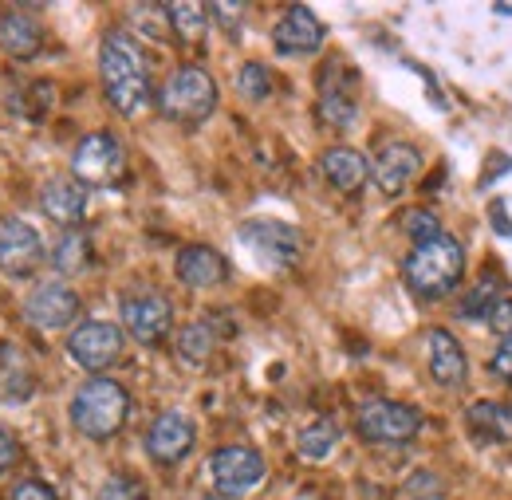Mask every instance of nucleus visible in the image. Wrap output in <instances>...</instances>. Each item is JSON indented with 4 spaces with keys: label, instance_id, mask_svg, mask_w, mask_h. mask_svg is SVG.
Returning a JSON list of instances; mask_svg holds the SVG:
<instances>
[{
    "label": "nucleus",
    "instance_id": "21",
    "mask_svg": "<svg viewBox=\"0 0 512 500\" xmlns=\"http://www.w3.org/2000/svg\"><path fill=\"white\" fill-rule=\"evenodd\" d=\"M473 434L493 441H512V402H473L465 410Z\"/></svg>",
    "mask_w": 512,
    "mask_h": 500
},
{
    "label": "nucleus",
    "instance_id": "23",
    "mask_svg": "<svg viewBox=\"0 0 512 500\" xmlns=\"http://www.w3.org/2000/svg\"><path fill=\"white\" fill-rule=\"evenodd\" d=\"M320 111H323V119L331 126H339V130H351L355 119H359L355 95H351L347 87H339V83H327V79H323V91H320Z\"/></svg>",
    "mask_w": 512,
    "mask_h": 500
},
{
    "label": "nucleus",
    "instance_id": "12",
    "mask_svg": "<svg viewBox=\"0 0 512 500\" xmlns=\"http://www.w3.org/2000/svg\"><path fill=\"white\" fill-rule=\"evenodd\" d=\"M323 36H327V32H323L320 16H316L312 8H304V4H292V8H284V16H280L276 28H272V48H276L280 56L296 60V56L320 52Z\"/></svg>",
    "mask_w": 512,
    "mask_h": 500
},
{
    "label": "nucleus",
    "instance_id": "11",
    "mask_svg": "<svg viewBox=\"0 0 512 500\" xmlns=\"http://www.w3.org/2000/svg\"><path fill=\"white\" fill-rule=\"evenodd\" d=\"M237 237L268 268H288L300 256V233L284 221H249V225H241Z\"/></svg>",
    "mask_w": 512,
    "mask_h": 500
},
{
    "label": "nucleus",
    "instance_id": "37",
    "mask_svg": "<svg viewBox=\"0 0 512 500\" xmlns=\"http://www.w3.org/2000/svg\"><path fill=\"white\" fill-rule=\"evenodd\" d=\"M493 12L497 16H512V4H493Z\"/></svg>",
    "mask_w": 512,
    "mask_h": 500
},
{
    "label": "nucleus",
    "instance_id": "35",
    "mask_svg": "<svg viewBox=\"0 0 512 500\" xmlns=\"http://www.w3.org/2000/svg\"><path fill=\"white\" fill-rule=\"evenodd\" d=\"M489 221H493V229H497V233L512 237V225H509V217H505V201H493V209H489Z\"/></svg>",
    "mask_w": 512,
    "mask_h": 500
},
{
    "label": "nucleus",
    "instance_id": "7",
    "mask_svg": "<svg viewBox=\"0 0 512 500\" xmlns=\"http://www.w3.org/2000/svg\"><path fill=\"white\" fill-rule=\"evenodd\" d=\"M123 142L111 130L87 134L71 154V178L79 186H111L123 174Z\"/></svg>",
    "mask_w": 512,
    "mask_h": 500
},
{
    "label": "nucleus",
    "instance_id": "32",
    "mask_svg": "<svg viewBox=\"0 0 512 500\" xmlns=\"http://www.w3.org/2000/svg\"><path fill=\"white\" fill-rule=\"evenodd\" d=\"M12 500H60V497H56V489L44 485V481H20V485L12 489Z\"/></svg>",
    "mask_w": 512,
    "mask_h": 500
},
{
    "label": "nucleus",
    "instance_id": "36",
    "mask_svg": "<svg viewBox=\"0 0 512 500\" xmlns=\"http://www.w3.org/2000/svg\"><path fill=\"white\" fill-rule=\"evenodd\" d=\"M12 461H16V441H12L8 434H4V430H0V473H4Z\"/></svg>",
    "mask_w": 512,
    "mask_h": 500
},
{
    "label": "nucleus",
    "instance_id": "16",
    "mask_svg": "<svg viewBox=\"0 0 512 500\" xmlns=\"http://www.w3.org/2000/svg\"><path fill=\"white\" fill-rule=\"evenodd\" d=\"M174 272H178V280L186 288H217V284H225L229 264H225L221 252L209 249V245H186L174 260Z\"/></svg>",
    "mask_w": 512,
    "mask_h": 500
},
{
    "label": "nucleus",
    "instance_id": "10",
    "mask_svg": "<svg viewBox=\"0 0 512 500\" xmlns=\"http://www.w3.org/2000/svg\"><path fill=\"white\" fill-rule=\"evenodd\" d=\"M123 327L130 331V339L138 343H158L170 335L174 327V308L162 292L154 288H138V292H127L123 296Z\"/></svg>",
    "mask_w": 512,
    "mask_h": 500
},
{
    "label": "nucleus",
    "instance_id": "1",
    "mask_svg": "<svg viewBox=\"0 0 512 500\" xmlns=\"http://www.w3.org/2000/svg\"><path fill=\"white\" fill-rule=\"evenodd\" d=\"M99 75H103L107 103L123 119H138L150 107V67H146V56H142V48L130 32H107L103 36Z\"/></svg>",
    "mask_w": 512,
    "mask_h": 500
},
{
    "label": "nucleus",
    "instance_id": "25",
    "mask_svg": "<svg viewBox=\"0 0 512 500\" xmlns=\"http://www.w3.org/2000/svg\"><path fill=\"white\" fill-rule=\"evenodd\" d=\"M87 260H91V241H87L79 229H64L60 245L52 252V264H56L64 276H75V272L87 268Z\"/></svg>",
    "mask_w": 512,
    "mask_h": 500
},
{
    "label": "nucleus",
    "instance_id": "9",
    "mask_svg": "<svg viewBox=\"0 0 512 500\" xmlns=\"http://www.w3.org/2000/svg\"><path fill=\"white\" fill-rule=\"evenodd\" d=\"M123 327L107 323V319H87L67 335V355L83 367V371H107L119 355H123Z\"/></svg>",
    "mask_w": 512,
    "mask_h": 500
},
{
    "label": "nucleus",
    "instance_id": "29",
    "mask_svg": "<svg viewBox=\"0 0 512 500\" xmlns=\"http://www.w3.org/2000/svg\"><path fill=\"white\" fill-rule=\"evenodd\" d=\"M402 229L414 237V245H422V241H430V237H442V221H438L434 213H426V209H410V213L402 217Z\"/></svg>",
    "mask_w": 512,
    "mask_h": 500
},
{
    "label": "nucleus",
    "instance_id": "31",
    "mask_svg": "<svg viewBox=\"0 0 512 500\" xmlns=\"http://www.w3.org/2000/svg\"><path fill=\"white\" fill-rule=\"evenodd\" d=\"M489 327L509 343L512 339V300H497V308L489 312Z\"/></svg>",
    "mask_w": 512,
    "mask_h": 500
},
{
    "label": "nucleus",
    "instance_id": "5",
    "mask_svg": "<svg viewBox=\"0 0 512 500\" xmlns=\"http://www.w3.org/2000/svg\"><path fill=\"white\" fill-rule=\"evenodd\" d=\"M359 438L375 441V445H402V441L418 438L422 430V410L406 406V402H390V398H371L359 406L355 414Z\"/></svg>",
    "mask_w": 512,
    "mask_h": 500
},
{
    "label": "nucleus",
    "instance_id": "33",
    "mask_svg": "<svg viewBox=\"0 0 512 500\" xmlns=\"http://www.w3.org/2000/svg\"><path fill=\"white\" fill-rule=\"evenodd\" d=\"M489 371L501 378V382H509V386H512V339L497 347V355L489 359Z\"/></svg>",
    "mask_w": 512,
    "mask_h": 500
},
{
    "label": "nucleus",
    "instance_id": "26",
    "mask_svg": "<svg viewBox=\"0 0 512 500\" xmlns=\"http://www.w3.org/2000/svg\"><path fill=\"white\" fill-rule=\"evenodd\" d=\"M497 292H501V280H497V276H485V280L461 300V308L453 315H457V319H469V323H473V319H489V312H493L497 300H501Z\"/></svg>",
    "mask_w": 512,
    "mask_h": 500
},
{
    "label": "nucleus",
    "instance_id": "2",
    "mask_svg": "<svg viewBox=\"0 0 512 500\" xmlns=\"http://www.w3.org/2000/svg\"><path fill=\"white\" fill-rule=\"evenodd\" d=\"M402 276H406V288L422 300H442L449 296L461 276H465V252L461 245L442 233V237H430L422 245H414L406 264H402Z\"/></svg>",
    "mask_w": 512,
    "mask_h": 500
},
{
    "label": "nucleus",
    "instance_id": "30",
    "mask_svg": "<svg viewBox=\"0 0 512 500\" xmlns=\"http://www.w3.org/2000/svg\"><path fill=\"white\" fill-rule=\"evenodd\" d=\"M95 500H150V497H146V489H142L138 481H130V477H107V481L99 485V497Z\"/></svg>",
    "mask_w": 512,
    "mask_h": 500
},
{
    "label": "nucleus",
    "instance_id": "3",
    "mask_svg": "<svg viewBox=\"0 0 512 500\" xmlns=\"http://www.w3.org/2000/svg\"><path fill=\"white\" fill-rule=\"evenodd\" d=\"M130 414V394L115 378H87L71 398V426L87 441H111Z\"/></svg>",
    "mask_w": 512,
    "mask_h": 500
},
{
    "label": "nucleus",
    "instance_id": "22",
    "mask_svg": "<svg viewBox=\"0 0 512 500\" xmlns=\"http://www.w3.org/2000/svg\"><path fill=\"white\" fill-rule=\"evenodd\" d=\"M166 20H170V32L186 44H197L209 28V8L205 4H193V0H178V4H166Z\"/></svg>",
    "mask_w": 512,
    "mask_h": 500
},
{
    "label": "nucleus",
    "instance_id": "34",
    "mask_svg": "<svg viewBox=\"0 0 512 500\" xmlns=\"http://www.w3.org/2000/svg\"><path fill=\"white\" fill-rule=\"evenodd\" d=\"M209 12H213V16H221V20H229V32H233V28H237L233 20H241L245 4H225V0H217V4H209Z\"/></svg>",
    "mask_w": 512,
    "mask_h": 500
},
{
    "label": "nucleus",
    "instance_id": "8",
    "mask_svg": "<svg viewBox=\"0 0 512 500\" xmlns=\"http://www.w3.org/2000/svg\"><path fill=\"white\" fill-rule=\"evenodd\" d=\"M40 264H44V237L20 217H4L0 221V276L32 280Z\"/></svg>",
    "mask_w": 512,
    "mask_h": 500
},
{
    "label": "nucleus",
    "instance_id": "28",
    "mask_svg": "<svg viewBox=\"0 0 512 500\" xmlns=\"http://www.w3.org/2000/svg\"><path fill=\"white\" fill-rule=\"evenodd\" d=\"M237 95L249 103H264L272 95V71L264 63H245L237 71Z\"/></svg>",
    "mask_w": 512,
    "mask_h": 500
},
{
    "label": "nucleus",
    "instance_id": "24",
    "mask_svg": "<svg viewBox=\"0 0 512 500\" xmlns=\"http://www.w3.org/2000/svg\"><path fill=\"white\" fill-rule=\"evenodd\" d=\"M335 445H339V426H335L331 418H316V422H308V426L300 430V438H296V449H300L308 461H323Z\"/></svg>",
    "mask_w": 512,
    "mask_h": 500
},
{
    "label": "nucleus",
    "instance_id": "13",
    "mask_svg": "<svg viewBox=\"0 0 512 500\" xmlns=\"http://www.w3.org/2000/svg\"><path fill=\"white\" fill-rule=\"evenodd\" d=\"M79 315V296L67 288V284H36L24 300V319L36 327V331H60L67 323H75Z\"/></svg>",
    "mask_w": 512,
    "mask_h": 500
},
{
    "label": "nucleus",
    "instance_id": "27",
    "mask_svg": "<svg viewBox=\"0 0 512 500\" xmlns=\"http://www.w3.org/2000/svg\"><path fill=\"white\" fill-rule=\"evenodd\" d=\"M178 351H182V359H190V363H205V359L213 355V327H209V323H186V327L178 331Z\"/></svg>",
    "mask_w": 512,
    "mask_h": 500
},
{
    "label": "nucleus",
    "instance_id": "14",
    "mask_svg": "<svg viewBox=\"0 0 512 500\" xmlns=\"http://www.w3.org/2000/svg\"><path fill=\"white\" fill-rule=\"evenodd\" d=\"M197 441V430L193 422L182 414V410H166L154 418V426L146 430V453L158 461V465H178L186 461Z\"/></svg>",
    "mask_w": 512,
    "mask_h": 500
},
{
    "label": "nucleus",
    "instance_id": "6",
    "mask_svg": "<svg viewBox=\"0 0 512 500\" xmlns=\"http://www.w3.org/2000/svg\"><path fill=\"white\" fill-rule=\"evenodd\" d=\"M264 473H268V465L253 445H221L209 457V477H213V489L221 500H237L253 493L264 481Z\"/></svg>",
    "mask_w": 512,
    "mask_h": 500
},
{
    "label": "nucleus",
    "instance_id": "4",
    "mask_svg": "<svg viewBox=\"0 0 512 500\" xmlns=\"http://www.w3.org/2000/svg\"><path fill=\"white\" fill-rule=\"evenodd\" d=\"M158 111L170 123H186V126L205 123L217 111V83H213V75L205 67H193V63L178 67L162 83V91H158Z\"/></svg>",
    "mask_w": 512,
    "mask_h": 500
},
{
    "label": "nucleus",
    "instance_id": "17",
    "mask_svg": "<svg viewBox=\"0 0 512 500\" xmlns=\"http://www.w3.org/2000/svg\"><path fill=\"white\" fill-rule=\"evenodd\" d=\"M40 209L56 221V225H64V229H75L79 221H83V213H87V186H79L75 178H52L44 193H40Z\"/></svg>",
    "mask_w": 512,
    "mask_h": 500
},
{
    "label": "nucleus",
    "instance_id": "20",
    "mask_svg": "<svg viewBox=\"0 0 512 500\" xmlns=\"http://www.w3.org/2000/svg\"><path fill=\"white\" fill-rule=\"evenodd\" d=\"M323 178L339 193H355L367 182V158L359 150H351V146H331L323 154Z\"/></svg>",
    "mask_w": 512,
    "mask_h": 500
},
{
    "label": "nucleus",
    "instance_id": "18",
    "mask_svg": "<svg viewBox=\"0 0 512 500\" xmlns=\"http://www.w3.org/2000/svg\"><path fill=\"white\" fill-rule=\"evenodd\" d=\"M430 375L438 386H461L469 378V359L461 351V343L449 335L446 327H430Z\"/></svg>",
    "mask_w": 512,
    "mask_h": 500
},
{
    "label": "nucleus",
    "instance_id": "19",
    "mask_svg": "<svg viewBox=\"0 0 512 500\" xmlns=\"http://www.w3.org/2000/svg\"><path fill=\"white\" fill-rule=\"evenodd\" d=\"M40 44H44V32L28 12H4L0 16V48L12 60H32L40 52Z\"/></svg>",
    "mask_w": 512,
    "mask_h": 500
},
{
    "label": "nucleus",
    "instance_id": "15",
    "mask_svg": "<svg viewBox=\"0 0 512 500\" xmlns=\"http://www.w3.org/2000/svg\"><path fill=\"white\" fill-rule=\"evenodd\" d=\"M418 170H422L418 146H410V142H386L379 162H375V182H379V189H383L386 197H398L402 189L418 178Z\"/></svg>",
    "mask_w": 512,
    "mask_h": 500
}]
</instances>
